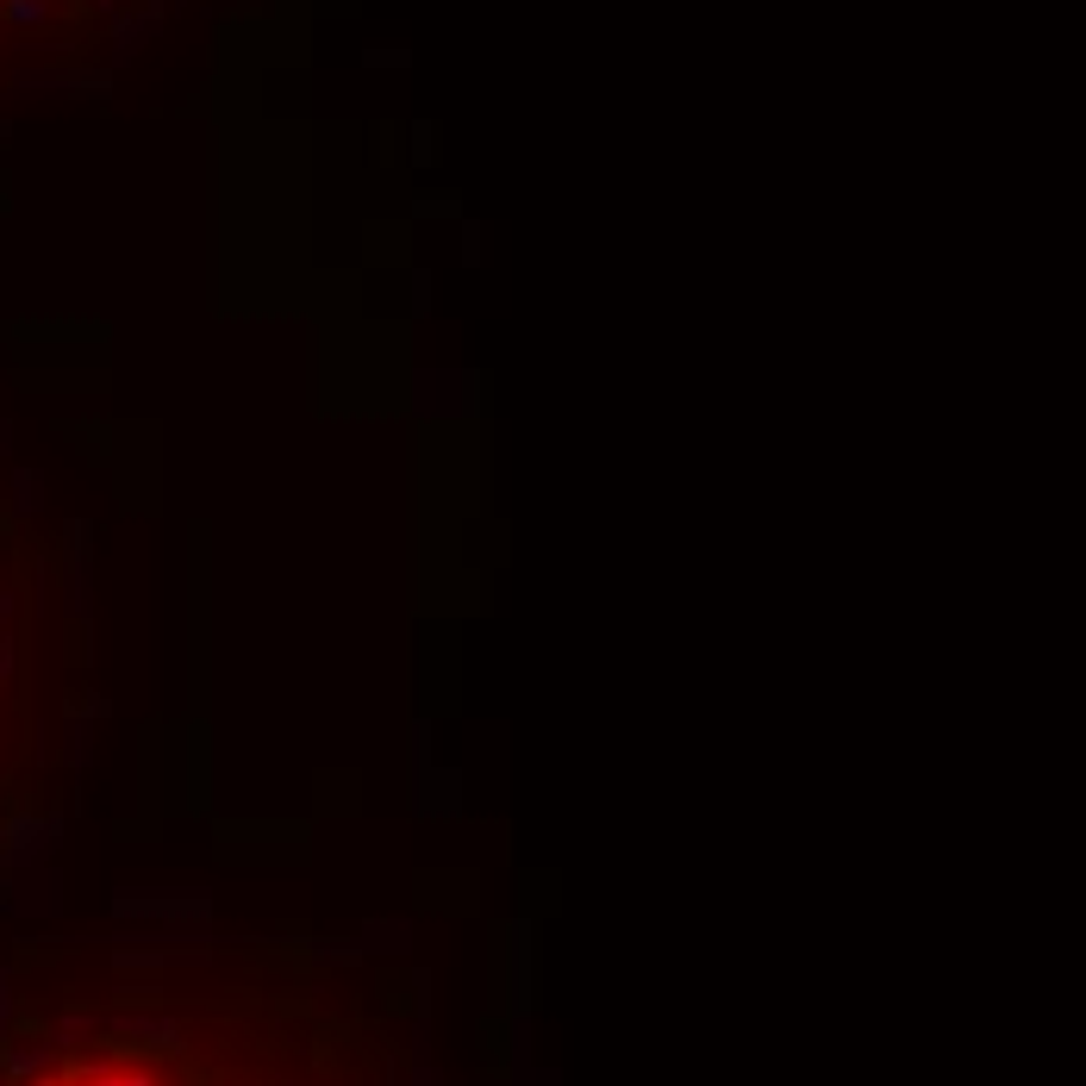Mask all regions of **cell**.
Segmentation results:
<instances>
[{"label":"cell","mask_w":1086,"mask_h":1086,"mask_svg":"<svg viewBox=\"0 0 1086 1086\" xmlns=\"http://www.w3.org/2000/svg\"><path fill=\"white\" fill-rule=\"evenodd\" d=\"M25 1086H225V1081L175 1062V1055H151V1049H100V1055H63Z\"/></svg>","instance_id":"cell-1"}]
</instances>
